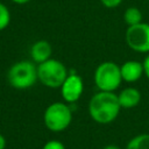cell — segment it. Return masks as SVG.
<instances>
[{"mask_svg": "<svg viewBox=\"0 0 149 149\" xmlns=\"http://www.w3.org/2000/svg\"><path fill=\"white\" fill-rule=\"evenodd\" d=\"M69 71L66 66L56 58H50L37 65L38 81L49 88H59L66 79Z\"/></svg>", "mask_w": 149, "mask_h": 149, "instance_id": "cell-5", "label": "cell"}, {"mask_svg": "<svg viewBox=\"0 0 149 149\" xmlns=\"http://www.w3.org/2000/svg\"><path fill=\"white\" fill-rule=\"evenodd\" d=\"M142 20H143L142 12L137 7H128L123 13V21L128 27L141 23L143 22Z\"/></svg>", "mask_w": 149, "mask_h": 149, "instance_id": "cell-12", "label": "cell"}, {"mask_svg": "<svg viewBox=\"0 0 149 149\" xmlns=\"http://www.w3.org/2000/svg\"><path fill=\"white\" fill-rule=\"evenodd\" d=\"M8 84L19 91L28 90L38 81L37 64L33 61H19L10 65L7 72Z\"/></svg>", "mask_w": 149, "mask_h": 149, "instance_id": "cell-2", "label": "cell"}, {"mask_svg": "<svg viewBox=\"0 0 149 149\" xmlns=\"http://www.w3.org/2000/svg\"><path fill=\"white\" fill-rule=\"evenodd\" d=\"M93 80L98 91L114 92L123 81L121 77L120 65L112 61L100 63L94 70Z\"/></svg>", "mask_w": 149, "mask_h": 149, "instance_id": "cell-4", "label": "cell"}, {"mask_svg": "<svg viewBox=\"0 0 149 149\" xmlns=\"http://www.w3.org/2000/svg\"><path fill=\"white\" fill-rule=\"evenodd\" d=\"M29 55H30V59L38 65L51 58L52 47L47 40H37L31 44Z\"/></svg>", "mask_w": 149, "mask_h": 149, "instance_id": "cell-8", "label": "cell"}, {"mask_svg": "<svg viewBox=\"0 0 149 149\" xmlns=\"http://www.w3.org/2000/svg\"><path fill=\"white\" fill-rule=\"evenodd\" d=\"M10 20H12V15L8 7L0 1V31L5 30L9 26Z\"/></svg>", "mask_w": 149, "mask_h": 149, "instance_id": "cell-13", "label": "cell"}, {"mask_svg": "<svg viewBox=\"0 0 149 149\" xmlns=\"http://www.w3.org/2000/svg\"><path fill=\"white\" fill-rule=\"evenodd\" d=\"M59 88H61L62 98L66 104H69V105L76 104L80 99V97L84 92L83 78L76 71L72 70L71 72H69L66 79L64 80V83L62 84V86Z\"/></svg>", "mask_w": 149, "mask_h": 149, "instance_id": "cell-7", "label": "cell"}, {"mask_svg": "<svg viewBox=\"0 0 149 149\" xmlns=\"http://www.w3.org/2000/svg\"><path fill=\"white\" fill-rule=\"evenodd\" d=\"M43 122L47 129L52 133L64 132L72 122V109L66 102L55 101L45 108Z\"/></svg>", "mask_w": 149, "mask_h": 149, "instance_id": "cell-3", "label": "cell"}, {"mask_svg": "<svg viewBox=\"0 0 149 149\" xmlns=\"http://www.w3.org/2000/svg\"><path fill=\"white\" fill-rule=\"evenodd\" d=\"M6 144H7L6 137L0 133V149H6Z\"/></svg>", "mask_w": 149, "mask_h": 149, "instance_id": "cell-17", "label": "cell"}, {"mask_svg": "<svg viewBox=\"0 0 149 149\" xmlns=\"http://www.w3.org/2000/svg\"><path fill=\"white\" fill-rule=\"evenodd\" d=\"M10 1L14 2V3H16V5H26V3L30 2L31 0H10Z\"/></svg>", "mask_w": 149, "mask_h": 149, "instance_id": "cell-18", "label": "cell"}, {"mask_svg": "<svg viewBox=\"0 0 149 149\" xmlns=\"http://www.w3.org/2000/svg\"><path fill=\"white\" fill-rule=\"evenodd\" d=\"M42 149H66V148L64 143L59 140H49L43 144Z\"/></svg>", "mask_w": 149, "mask_h": 149, "instance_id": "cell-14", "label": "cell"}, {"mask_svg": "<svg viewBox=\"0 0 149 149\" xmlns=\"http://www.w3.org/2000/svg\"><path fill=\"white\" fill-rule=\"evenodd\" d=\"M126 149H149V133L137 134L126 144Z\"/></svg>", "mask_w": 149, "mask_h": 149, "instance_id": "cell-11", "label": "cell"}, {"mask_svg": "<svg viewBox=\"0 0 149 149\" xmlns=\"http://www.w3.org/2000/svg\"><path fill=\"white\" fill-rule=\"evenodd\" d=\"M121 109L115 92L98 91L88 101V114L94 122L100 125L113 122L119 116Z\"/></svg>", "mask_w": 149, "mask_h": 149, "instance_id": "cell-1", "label": "cell"}, {"mask_svg": "<svg viewBox=\"0 0 149 149\" xmlns=\"http://www.w3.org/2000/svg\"><path fill=\"white\" fill-rule=\"evenodd\" d=\"M102 149H121V148L118 147L116 144H107V146H105Z\"/></svg>", "mask_w": 149, "mask_h": 149, "instance_id": "cell-19", "label": "cell"}, {"mask_svg": "<svg viewBox=\"0 0 149 149\" xmlns=\"http://www.w3.org/2000/svg\"><path fill=\"white\" fill-rule=\"evenodd\" d=\"M122 80L126 83H135L144 74L143 64L137 61H127L120 65Z\"/></svg>", "mask_w": 149, "mask_h": 149, "instance_id": "cell-9", "label": "cell"}, {"mask_svg": "<svg viewBox=\"0 0 149 149\" xmlns=\"http://www.w3.org/2000/svg\"><path fill=\"white\" fill-rule=\"evenodd\" d=\"M118 100L121 108L130 109L136 107L141 101V92L135 87H126L121 90L118 94Z\"/></svg>", "mask_w": 149, "mask_h": 149, "instance_id": "cell-10", "label": "cell"}, {"mask_svg": "<svg viewBox=\"0 0 149 149\" xmlns=\"http://www.w3.org/2000/svg\"><path fill=\"white\" fill-rule=\"evenodd\" d=\"M143 71H144V76L147 77V79L149 80V54H147V56L144 57L143 62Z\"/></svg>", "mask_w": 149, "mask_h": 149, "instance_id": "cell-16", "label": "cell"}, {"mask_svg": "<svg viewBox=\"0 0 149 149\" xmlns=\"http://www.w3.org/2000/svg\"><path fill=\"white\" fill-rule=\"evenodd\" d=\"M127 45L135 52L149 54V23L141 22L129 26L125 34Z\"/></svg>", "mask_w": 149, "mask_h": 149, "instance_id": "cell-6", "label": "cell"}, {"mask_svg": "<svg viewBox=\"0 0 149 149\" xmlns=\"http://www.w3.org/2000/svg\"><path fill=\"white\" fill-rule=\"evenodd\" d=\"M122 1H123V0H100L101 5H102L104 7H106V8H109V9L119 7V6L122 3Z\"/></svg>", "mask_w": 149, "mask_h": 149, "instance_id": "cell-15", "label": "cell"}]
</instances>
